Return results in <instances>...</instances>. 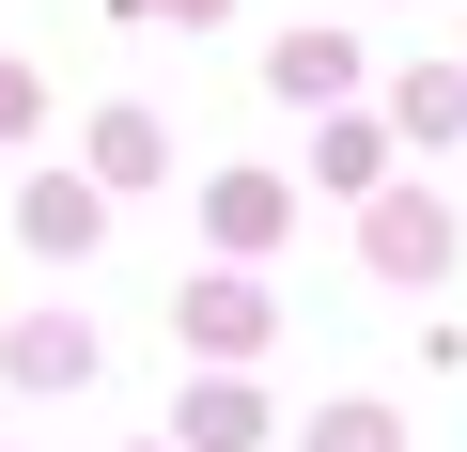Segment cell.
I'll use <instances>...</instances> for the list:
<instances>
[{
	"instance_id": "2",
	"label": "cell",
	"mask_w": 467,
	"mask_h": 452,
	"mask_svg": "<svg viewBox=\"0 0 467 452\" xmlns=\"http://www.w3.org/2000/svg\"><path fill=\"white\" fill-rule=\"evenodd\" d=\"M47 405V390H94V328L78 312H16V343H0V405Z\"/></svg>"
},
{
	"instance_id": "9",
	"label": "cell",
	"mask_w": 467,
	"mask_h": 452,
	"mask_svg": "<svg viewBox=\"0 0 467 452\" xmlns=\"http://www.w3.org/2000/svg\"><path fill=\"white\" fill-rule=\"evenodd\" d=\"M343 79H358V47H343V32H281V47H265V94H296V110H312V94H343Z\"/></svg>"
},
{
	"instance_id": "5",
	"label": "cell",
	"mask_w": 467,
	"mask_h": 452,
	"mask_svg": "<svg viewBox=\"0 0 467 452\" xmlns=\"http://www.w3.org/2000/svg\"><path fill=\"white\" fill-rule=\"evenodd\" d=\"M171 328H187V343H218V359H250L281 312H265V281H187V297H171Z\"/></svg>"
},
{
	"instance_id": "13",
	"label": "cell",
	"mask_w": 467,
	"mask_h": 452,
	"mask_svg": "<svg viewBox=\"0 0 467 452\" xmlns=\"http://www.w3.org/2000/svg\"><path fill=\"white\" fill-rule=\"evenodd\" d=\"M156 16H234V0H156Z\"/></svg>"
},
{
	"instance_id": "1",
	"label": "cell",
	"mask_w": 467,
	"mask_h": 452,
	"mask_svg": "<svg viewBox=\"0 0 467 452\" xmlns=\"http://www.w3.org/2000/svg\"><path fill=\"white\" fill-rule=\"evenodd\" d=\"M358 250H374L389 281H451V250H467V235H451V203H436V187H374Z\"/></svg>"
},
{
	"instance_id": "11",
	"label": "cell",
	"mask_w": 467,
	"mask_h": 452,
	"mask_svg": "<svg viewBox=\"0 0 467 452\" xmlns=\"http://www.w3.org/2000/svg\"><path fill=\"white\" fill-rule=\"evenodd\" d=\"M312 452H405V421H389V405H327V421H312Z\"/></svg>"
},
{
	"instance_id": "12",
	"label": "cell",
	"mask_w": 467,
	"mask_h": 452,
	"mask_svg": "<svg viewBox=\"0 0 467 452\" xmlns=\"http://www.w3.org/2000/svg\"><path fill=\"white\" fill-rule=\"evenodd\" d=\"M32 125H47V79H32V63H0V141H32Z\"/></svg>"
},
{
	"instance_id": "8",
	"label": "cell",
	"mask_w": 467,
	"mask_h": 452,
	"mask_svg": "<svg viewBox=\"0 0 467 452\" xmlns=\"http://www.w3.org/2000/svg\"><path fill=\"white\" fill-rule=\"evenodd\" d=\"M389 125L405 141H467V63H405L389 79Z\"/></svg>"
},
{
	"instance_id": "14",
	"label": "cell",
	"mask_w": 467,
	"mask_h": 452,
	"mask_svg": "<svg viewBox=\"0 0 467 452\" xmlns=\"http://www.w3.org/2000/svg\"><path fill=\"white\" fill-rule=\"evenodd\" d=\"M156 452H171V436H156Z\"/></svg>"
},
{
	"instance_id": "10",
	"label": "cell",
	"mask_w": 467,
	"mask_h": 452,
	"mask_svg": "<svg viewBox=\"0 0 467 452\" xmlns=\"http://www.w3.org/2000/svg\"><path fill=\"white\" fill-rule=\"evenodd\" d=\"M312 172H327L343 203H374V187H389V125H327V141H312Z\"/></svg>"
},
{
	"instance_id": "6",
	"label": "cell",
	"mask_w": 467,
	"mask_h": 452,
	"mask_svg": "<svg viewBox=\"0 0 467 452\" xmlns=\"http://www.w3.org/2000/svg\"><path fill=\"white\" fill-rule=\"evenodd\" d=\"M202 218H218V250H281L296 187H281V172H218V187H202Z\"/></svg>"
},
{
	"instance_id": "3",
	"label": "cell",
	"mask_w": 467,
	"mask_h": 452,
	"mask_svg": "<svg viewBox=\"0 0 467 452\" xmlns=\"http://www.w3.org/2000/svg\"><path fill=\"white\" fill-rule=\"evenodd\" d=\"M16 235H32L47 266H78V250L109 235V187H94V172H32V187H16Z\"/></svg>"
},
{
	"instance_id": "4",
	"label": "cell",
	"mask_w": 467,
	"mask_h": 452,
	"mask_svg": "<svg viewBox=\"0 0 467 452\" xmlns=\"http://www.w3.org/2000/svg\"><path fill=\"white\" fill-rule=\"evenodd\" d=\"M265 436H281V421H265L250 374H202V390L171 405V452H265Z\"/></svg>"
},
{
	"instance_id": "7",
	"label": "cell",
	"mask_w": 467,
	"mask_h": 452,
	"mask_svg": "<svg viewBox=\"0 0 467 452\" xmlns=\"http://www.w3.org/2000/svg\"><path fill=\"white\" fill-rule=\"evenodd\" d=\"M171 172V125L156 110H94V187H156Z\"/></svg>"
}]
</instances>
